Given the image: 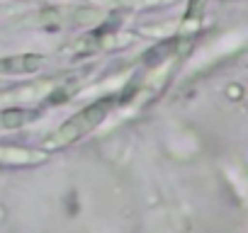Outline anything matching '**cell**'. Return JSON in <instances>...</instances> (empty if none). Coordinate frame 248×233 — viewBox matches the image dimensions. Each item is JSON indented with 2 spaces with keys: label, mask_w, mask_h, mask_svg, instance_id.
Instances as JSON below:
<instances>
[{
  "label": "cell",
  "mask_w": 248,
  "mask_h": 233,
  "mask_svg": "<svg viewBox=\"0 0 248 233\" xmlns=\"http://www.w3.org/2000/svg\"><path fill=\"white\" fill-rule=\"evenodd\" d=\"M107 17V8L100 5H54V8H44L39 13H34L30 20L37 27H56V29H66V27H90L97 25Z\"/></svg>",
  "instance_id": "obj_2"
},
{
  "label": "cell",
  "mask_w": 248,
  "mask_h": 233,
  "mask_svg": "<svg viewBox=\"0 0 248 233\" xmlns=\"http://www.w3.org/2000/svg\"><path fill=\"white\" fill-rule=\"evenodd\" d=\"M178 0H97L100 8H124V10H149V8H166Z\"/></svg>",
  "instance_id": "obj_5"
},
{
  "label": "cell",
  "mask_w": 248,
  "mask_h": 233,
  "mask_svg": "<svg viewBox=\"0 0 248 233\" xmlns=\"http://www.w3.org/2000/svg\"><path fill=\"white\" fill-rule=\"evenodd\" d=\"M42 54H10L0 56V75H30L44 66Z\"/></svg>",
  "instance_id": "obj_3"
},
{
  "label": "cell",
  "mask_w": 248,
  "mask_h": 233,
  "mask_svg": "<svg viewBox=\"0 0 248 233\" xmlns=\"http://www.w3.org/2000/svg\"><path fill=\"white\" fill-rule=\"evenodd\" d=\"M114 102H117V100H114L112 95H107V97H100V100H95L93 104L78 109L71 119H66V122L42 144V148H44V151H63V148L73 146L76 141L85 139L90 131H95V129L107 119V116L112 114Z\"/></svg>",
  "instance_id": "obj_1"
},
{
  "label": "cell",
  "mask_w": 248,
  "mask_h": 233,
  "mask_svg": "<svg viewBox=\"0 0 248 233\" xmlns=\"http://www.w3.org/2000/svg\"><path fill=\"white\" fill-rule=\"evenodd\" d=\"M39 119L37 109H25V107H3L0 109V131H15L22 129L32 122Z\"/></svg>",
  "instance_id": "obj_4"
},
{
  "label": "cell",
  "mask_w": 248,
  "mask_h": 233,
  "mask_svg": "<svg viewBox=\"0 0 248 233\" xmlns=\"http://www.w3.org/2000/svg\"><path fill=\"white\" fill-rule=\"evenodd\" d=\"M5 15H8V8H3V5H0V22L5 20Z\"/></svg>",
  "instance_id": "obj_6"
}]
</instances>
